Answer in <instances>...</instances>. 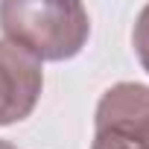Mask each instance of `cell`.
<instances>
[{
  "label": "cell",
  "instance_id": "1",
  "mask_svg": "<svg viewBox=\"0 0 149 149\" xmlns=\"http://www.w3.org/2000/svg\"><path fill=\"white\" fill-rule=\"evenodd\" d=\"M0 32L35 61H64L88 44L91 18L76 0H3Z\"/></svg>",
  "mask_w": 149,
  "mask_h": 149
},
{
  "label": "cell",
  "instance_id": "2",
  "mask_svg": "<svg viewBox=\"0 0 149 149\" xmlns=\"http://www.w3.org/2000/svg\"><path fill=\"white\" fill-rule=\"evenodd\" d=\"M91 149H149V88L140 82L111 85L94 114Z\"/></svg>",
  "mask_w": 149,
  "mask_h": 149
},
{
  "label": "cell",
  "instance_id": "3",
  "mask_svg": "<svg viewBox=\"0 0 149 149\" xmlns=\"http://www.w3.org/2000/svg\"><path fill=\"white\" fill-rule=\"evenodd\" d=\"M41 61L12 47L9 41H0V126L26 120L41 100Z\"/></svg>",
  "mask_w": 149,
  "mask_h": 149
},
{
  "label": "cell",
  "instance_id": "4",
  "mask_svg": "<svg viewBox=\"0 0 149 149\" xmlns=\"http://www.w3.org/2000/svg\"><path fill=\"white\" fill-rule=\"evenodd\" d=\"M132 47L137 53V61L140 67L149 73V3L140 9L137 21H134V29H132Z\"/></svg>",
  "mask_w": 149,
  "mask_h": 149
},
{
  "label": "cell",
  "instance_id": "5",
  "mask_svg": "<svg viewBox=\"0 0 149 149\" xmlns=\"http://www.w3.org/2000/svg\"><path fill=\"white\" fill-rule=\"evenodd\" d=\"M0 149H18V146H12L9 140H0Z\"/></svg>",
  "mask_w": 149,
  "mask_h": 149
}]
</instances>
